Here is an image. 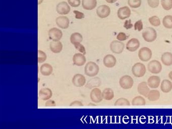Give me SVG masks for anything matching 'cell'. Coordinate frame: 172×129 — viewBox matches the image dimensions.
<instances>
[{
	"label": "cell",
	"mask_w": 172,
	"mask_h": 129,
	"mask_svg": "<svg viewBox=\"0 0 172 129\" xmlns=\"http://www.w3.org/2000/svg\"><path fill=\"white\" fill-rule=\"evenodd\" d=\"M119 84L121 88L124 89H129L132 87L134 81L131 76L129 75H125L120 78Z\"/></svg>",
	"instance_id": "obj_5"
},
{
	"label": "cell",
	"mask_w": 172,
	"mask_h": 129,
	"mask_svg": "<svg viewBox=\"0 0 172 129\" xmlns=\"http://www.w3.org/2000/svg\"><path fill=\"white\" fill-rule=\"evenodd\" d=\"M149 22L153 26L157 27L160 25V19L156 16H152L149 18Z\"/></svg>",
	"instance_id": "obj_33"
},
{
	"label": "cell",
	"mask_w": 172,
	"mask_h": 129,
	"mask_svg": "<svg viewBox=\"0 0 172 129\" xmlns=\"http://www.w3.org/2000/svg\"><path fill=\"white\" fill-rule=\"evenodd\" d=\"M160 79L157 76H152L147 80V84L152 88H157L160 84Z\"/></svg>",
	"instance_id": "obj_21"
},
{
	"label": "cell",
	"mask_w": 172,
	"mask_h": 129,
	"mask_svg": "<svg viewBox=\"0 0 172 129\" xmlns=\"http://www.w3.org/2000/svg\"><path fill=\"white\" fill-rule=\"evenodd\" d=\"M49 37L53 41H59L63 37L62 31L57 28H53L49 31Z\"/></svg>",
	"instance_id": "obj_10"
},
{
	"label": "cell",
	"mask_w": 172,
	"mask_h": 129,
	"mask_svg": "<svg viewBox=\"0 0 172 129\" xmlns=\"http://www.w3.org/2000/svg\"><path fill=\"white\" fill-rule=\"evenodd\" d=\"M161 61L164 65L170 66L172 64V54L170 52H166L162 54Z\"/></svg>",
	"instance_id": "obj_24"
},
{
	"label": "cell",
	"mask_w": 172,
	"mask_h": 129,
	"mask_svg": "<svg viewBox=\"0 0 172 129\" xmlns=\"http://www.w3.org/2000/svg\"><path fill=\"white\" fill-rule=\"evenodd\" d=\"M47 56L46 53L42 51H38V63H43L47 60Z\"/></svg>",
	"instance_id": "obj_35"
},
{
	"label": "cell",
	"mask_w": 172,
	"mask_h": 129,
	"mask_svg": "<svg viewBox=\"0 0 172 129\" xmlns=\"http://www.w3.org/2000/svg\"><path fill=\"white\" fill-rule=\"evenodd\" d=\"M56 105V103L55 101L53 100H49L45 103V106H55Z\"/></svg>",
	"instance_id": "obj_43"
},
{
	"label": "cell",
	"mask_w": 172,
	"mask_h": 129,
	"mask_svg": "<svg viewBox=\"0 0 172 129\" xmlns=\"http://www.w3.org/2000/svg\"><path fill=\"white\" fill-rule=\"evenodd\" d=\"M140 47V42L137 38H132L127 44L126 48L128 51L134 52Z\"/></svg>",
	"instance_id": "obj_16"
},
{
	"label": "cell",
	"mask_w": 172,
	"mask_h": 129,
	"mask_svg": "<svg viewBox=\"0 0 172 129\" xmlns=\"http://www.w3.org/2000/svg\"><path fill=\"white\" fill-rule=\"evenodd\" d=\"M161 5L165 10H170L172 8V0H161Z\"/></svg>",
	"instance_id": "obj_32"
},
{
	"label": "cell",
	"mask_w": 172,
	"mask_h": 129,
	"mask_svg": "<svg viewBox=\"0 0 172 129\" xmlns=\"http://www.w3.org/2000/svg\"><path fill=\"white\" fill-rule=\"evenodd\" d=\"M143 25L142 21L141 20L137 21V22H135V23L134 24L135 30L140 31L143 30Z\"/></svg>",
	"instance_id": "obj_36"
},
{
	"label": "cell",
	"mask_w": 172,
	"mask_h": 129,
	"mask_svg": "<svg viewBox=\"0 0 172 129\" xmlns=\"http://www.w3.org/2000/svg\"><path fill=\"white\" fill-rule=\"evenodd\" d=\"M39 96L43 100H47L52 97L53 93L49 88H41L39 91Z\"/></svg>",
	"instance_id": "obj_19"
},
{
	"label": "cell",
	"mask_w": 172,
	"mask_h": 129,
	"mask_svg": "<svg viewBox=\"0 0 172 129\" xmlns=\"http://www.w3.org/2000/svg\"><path fill=\"white\" fill-rule=\"evenodd\" d=\"M102 94L103 99L106 100H111L114 97V92L113 90L110 88H105L103 91Z\"/></svg>",
	"instance_id": "obj_28"
},
{
	"label": "cell",
	"mask_w": 172,
	"mask_h": 129,
	"mask_svg": "<svg viewBox=\"0 0 172 129\" xmlns=\"http://www.w3.org/2000/svg\"><path fill=\"white\" fill-rule=\"evenodd\" d=\"M70 7L69 5L65 2H62L59 3L56 7L57 12L61 15L68 14L70 11Z\"/></svg>",
	"instance_id": "obj_11"
},
{
	"label": "cell",
	"mask_w": 172,
	"mask_h": 129,
	"mask_svg": "<svg viewBox=\"0 0 172 129\" xmlns=\"http://www.w3.org/2000/svg\"><path fill=\"white\" fill-rule=\"evenodd\" d=\"M58 26L62 29H67L69 26V20L66 16H59L56 19Z\"/></svg>",
	"instance_id": "obj_17"
},
{
	"label": "cell",
	"mask_w": 172,
	"mask_h": 129,
	"mask_svg": "<svg viewBox=\"0 0 172 129\" xmlns=\"http://www.w3.org/2000/svg\"><path fill=\"white\" fill-rule=\"evenodd\" d=\"M133 26L132 23H131V19H129L128 20L125 21V23H124V27L126 28V30H130L131 28H132Z\"/></svg>",
	"instance_id": "obj_41"
},
{
	"label": "cell",
	"mask_w": 172,
	"mask_h": 129,
	"mask_svg": "<svg viewBox=\"0 0 172 129\" xmlns=\"http://www.w3.org/2000/svg\"><path fill=\"white\" fill-rule=\"evenodd\" d=\"M86 60L84 54L81 53L75 54L73 57V62L74 64L76 66H82L86 63Z\"/></svg>",
	"instance_id": "obj_13"
},
{
	"label": "cell",
	"mask_w": 172,
	"mask_h": 129,
	"mask_svg": "<svg viewBox=\"0 0 172 129\" xmlns=\"http://www.w3.org/2000/svg\"><path fill=\"white\" fill-rule=\"evenodd\" d=\"M147 69L149 72L152 74H157L160 73L162 71V64L158 61L153 60L150 61L147 65Z\"/></svg>",
	"instance_id": "obj_6"
},
{
	"label": "cell",
	"mask_w": 172,
	"mask_h": 129,
	"mask_svg": "<svg viewBox=\"0 0 172 129\" xmlns=\"http://www.w3.org/2000/svg\"><path fill=\"white\" fill-rule=\"evenodd\" d=\"M111 9L109 6L107 5H101L97 9V14L99 17L105 18L110 15Z\"/></svg>",
	"instance_id": "obj_12"
},
{
	"label": "cell",
	"mask_w": 172,
	"mask_h": 129,
	"mask_svg": "<svg viewBox=\"0 0 172 129\" xmlns=\"http://www.w3.org/2000/svg\"><path fill=\"white\" fill-rule=\"evenodd\" d=\"M169 77L172 81V71L170 72V73L169 74Z\"/></svg>",
	"instance_id": "obj_46"
},
{
	"label": "cell",
	"mask_w": 172,
	"mask_h": 129,
	"mask_svg": "<svg viewBox=\"0 0 172 129\" xmlns=\"http://www.w3.org/2000/svg\"><path fill=\"white\" fill-rule=\"evenodd\" d=\"M103 63L105 67L111 68L114 67L116 65L117 60L113 55L107 54L104 58Z\"/></svg>",
	"instance_id": "obj_14"
},
{
	"label": "cell",
	"mask_w": 172,
	"mask_h": 129,
	"mask_svg": "<svg viewBox=\"0 0 172 129\" xmlns=\"http://www.w3.org/2000/svg\"><path fill=\"white\" fill-rule=\"evenodd\" d=\"M73 12L75 14L76 19H81L84 18V14L82 12H79L78 11H74Z\"/></svg>",
	"instance_id": "obj_42"
},
{
	"label": "cell",
	"mask_w": 172,
	"mask_h": 129,
	"mask_svg": "<svg viewBox=\"0 0 172 129\" xmlns=\"http://www.w3.org/2000/svg\"><path fill=\"white\" fill-rule=\"evenodd\" d=\"M90 97L91 101L94 103H100L103 99L102 91L99 88H93L91 90Z\"/></svg>",
	"instance_id": "obj_8"
},
{
	"label": "cell",
	"mask_w": 172,
	"mask_h": 129,
	"mask_svg": "<svg viewBox=\"0 0 172 129\" xmlns=\"http://www.w3.org/2000/svg\"><path fill=\"white\" fill-rule=\"evenodd\" d=\"M125 44L121 41L114 40L111 43L110 49L111 51L116 54H120L123 51Z\"/></svg>",
	"instance_id": "obj_7"
},
{
	"label": "cell",
	"mask_w": 172,
	"mask_h": 129,
	"mask_svg": "<svg viewBox=\"0 0 172 129\" xmlns=\"http://www.w3.org/2000/svg\"><path fill=\"white\" fill-rule=\"evenodd\" d=\"M128 4L130 7L138 8L141 5V0H128Z\"/></svg>",
	"instance_id": "obj_34"
},
{
	"label": "cell",
	"mask_w": 172,
	"mask_h": 129,
	"mask_svg": "<svg viewBox=\"0 0 172 129\" xmlns=\"http://www.w3.org/2000/svg\"><path fill=\"white\" fill-rule=\"evenodd\" d=\"M117 15L121 20H124L129 18L131 15V10L128 7H123L118 10Z\"/></svg>",
	"instance_id": "obj_15"
},
{
	"label": "cell",
	"mask_w": 172,
	"mask_h": 129,
	"mask_svg": "<svg viewBox=\"0 0 172 129\" xmlns=\"http://www.w3.org/2000/svg\"><path fill=\"white\" fill-rule=\"evenodd\" d=\"M82 103L79 101H74L71 103L70 106H83Z\"/></svg>",
	"instance_id": "obj_44"
},
{
	"label": "cell",
	"mask_w": 172,
	"mask_h": 129,
	"mask_svg": "<svg viewBox=\"0 0 172 129\" xmlns=\"http://www.w3.org/2000/svg\"><path fill=\"white\" fill-rule=\"evenodd\" d=\"M147 83L146 82H142L138 84L137 87V91L138 92L141 96L147 97V95L149 94L150 89L147 85Z\"/></svg>",
	"instance_id": "obj_18"
},
{
	"label": "cell",
	"mask_w": 172,
	"mask_h": 129,
	"mask_svg": "<svg viewBox=\"0 0 172 129\" xmlns=\"http://www.w3.org/2000/svg\"><path fill=\"white\" fill-rule=\"evenodd\" d=\"M152 54V51L147 47H142L138 51V57L142 62H147L150 60Z\"/></svg>",
	"instance_id": "obj_4"
},
{
	"label": "cell",
	"mask_w": 172,
	"mask_h": 129,
	"mask_svg": "<svg viewBox=\"0 0 172 129\" xmlns=\"http://www.w3.org/2000/svg\"><path fill=\"white\" fill-rule=\"evenodd\" d=\"M50 48L51 51L54 54L60 53L63 50V44L60 41H52L50 44Z\"/></svg>",
	"instance_id": "obj_20"
},
{
	"label": "cell",
	"mask_w": 172,
	"mask_h": 129,
	"mask_svg": "<svg viewBox=\"0 0 172 129\" xmlns=\"http://www.w3.org/2000/svg\"><path fill=\"white\" fill-rule=\"evenodd\" d=\"M106 1L107 3H110V4H113L117 1V0H106Z\"/></svg>",
	"instance_id": "obj_45"
},
{
	"label": "cell",
	"mask_w": 172,
	"mask_h": 129,
	"mask_svg": "<svg viewBox=\"0 0 172 129\" xmlns=\"http://www.w3.org/2000/svg\"><path fill=\"white\" fill-rule=\"evenodd\" d=\"M160 92L157 90H152L149 92L147 98L150 101H156L160 97Z\"/></svg>",
	"instance_id": "obj_27"
},
{
	"label": "cell",
	"mask_w": 172,
	"mask_h": 129,
	"mask_svg": "<svg viewBox=\"0 0 172 129\" xmlns=\"http://www.w3.org/2000/svg\"><path fill=\"white\" fill-rule=\"evenodd\" d=\"M74 47H75L76 49L78 50V51H79L80 53H82L83 54H86V49L83 45L80 44H78L74 45Z\"/></svg>",
	"instance_id": "obj_40"
},
{
	"label": "cell",
	"mask_w": 172,
	"mask_h": 129,
	"mask_svg": "<svg viewBox=\"0 0 172 129\" xmlns=\"http://www.w3.org/2000/svg\"><path fill=\"white\" fill-rule=\"evenodd\" d=\"M72 83L75 86L81 87L85 85L86 83V77L80 74H77L72 78Z\"/></svg>",
	"instance_id": "obj_9"
},
{
	"label": "cell",
	"mask_w": 172,
	"mask_h": 129,
	"mask_svg": "<svg viewBox=\"0 0 172 129\" xmlns=\"http://www.w3.org/2000/svg\"><path fill=\"white\" fill-rule=\"evenodd\" d=\"M163 23L165 28L168 29L172 28V16L171 15H167L163 18Z\"/></svg>",
	"instance_id": "obj_30"
},
{
	"label": "cell",
	"mask_w": 172,
	"mask_h": 129,
	"mask_svg": "<svg viewBox=\"0 0 172 129\" xmlns=\"http://www.w3.org/2000/svg\"><path fill=\"white\" fill-rule=\"evenodd\" d=\"M97 0H82V5L83 8L87 10H91L97 6Z\"/></svg>",
	"instance_id": "obj_23"
},
{
	"label": "cell",
	"mask_w": 172,
	"mask_h": 129,
	"mask_svg": "<svg viewBox=\"0 0 172 129\" xmlns=\"http://www.w3.org/2000/svg\"><path fill=\"white\" fill-rule=\"evenodd\" d=\"M142 35L145 41L147 43H152L156 39L157 33L154 28L149 27L145 29Z\"/></svg>",
	"instance_id": "obj_2"
},
{
	"label": "cell",
	"mask_w": 172,
	"mask_h": 129,
	"mask_svg": "<svg viewBox=\"0 0 172 129\" xmlns=\"http://www.w3.org/2000/svg\"><path fill=\"white\" fill-rule=\"evenodd\" d=\"M160 89L163 92H169L172 89V82L168 80H163L161 83Z\"/></svg>",
	"instance_id": "obj_25"
},
{
	"label": "cell",
	"mask_w": 172,
	"mask_h": 129,
	"mask_svg": "<svg viewBox=\"0 0 172 129\" xmlns=\"http://www.w3.org/2000/svg\"><path fill=\"white\" fill-rule=\"evenodd\" d=\"M100 68L96 63L89 62L86 64L84 68V73L87 76H96L99 73Z\"/></svg>",
	"instance_id": "obj_1"
},
{
	"label": "cell",
	"mask_w": 172,
	"mask_h": 129,
	"mask_svg": "<svg viewBox=\"0 0 172 129\" xmlns=\"http://www.w3.org/2000/svg\"><path fill=\"white\" fill-rule=\"evenodd\" d=\"M53 71V67L49 64L46 63L42 64L40 68V73L45 76H48L51 75Z\"/></svg>",
	"instance_id": "obj_22"
},
{
	"label": "cell",
	"mask_w": 172,
	"mask_h": 129,
	"mask_svg": "<svg viewBox=\"0 0 172 129\" xmlns=\"http://www.w3.org/2000/svg\"><path fill=\"white\" fill-rule=\"evenodd\" d=\"M68 2L72 7H77L80 5V0H68Z\"/></svg>",
	"instance_id": "obj_39"
},
{
	"label": "cell",
	"mask_w": 172,
	"mask_h": 129,
	"mask_svg": "<svg viewBox=\"0 0 172 129\" xmlns=\"http://www.w3.org/2000/svg\"><path fill=\"white\" fill-rule=\"evenodd\" d=\"M129 38V37L124 33V32H120L117 36V39L119 41H125Z\"/></svg>",
	"instance_id": "obj_38"
},
{
	"label": "cell",
	"mask_w": 172,
	"mask_h": 129,
	"mask_svg": "<svg viewBox=\"0 0 172 129\" xmlns=\"http://www.w3.org/2000/svg\"><path fill=\"white\" fill-rule=\"evenodd\" d=\"M146 104V100L141 96H138L134 97L132 101V104L133 106H145Z\"/></svg>",
	"instance_id": "obj_29"
},
{
	"label": "cell",
	"mask_w": 172,
	"mask_h": 129,
	"mask_svg": "<svg viewBox=\"0 0 172 129\" xmlns=\"http://www.w3.org/2000/svg\"><path fill=\"white\" fill-rule=\"evenodd\" d=\"M147 3L150 7L155 8L159 6L160 0H147Z\"/></svg>",
	"instance_id": "obj_37"
},
{
	"label": "cell",
	"mask_w": 172,
	"mask_h": 129,
	"mask_svg": "<svg viewBox=\"0 0 172 129\" xmlns=\"http://www.w3.org/2000/svg\"><path fill=\"white\" fill-rule=\"evenodd\" d=\"M146 69L143 64L137 63L134 64L132 68V72L134 76L140 78L146 74Z\"/></svg>",
	"instance_id": "obj_3"
},
{
	"label": "cell",
	"mask_w": 172,
	"mask_h": 129,
	"mask_svg": "<svg viewBox=\"0 0 172 129\" xmlns=\"http://www.w3.org/2000/svg\"><path fill=\"white\" fill-rule=\"evenodd\" d=\"M83 40L82 35L78 32H75L72 34L70 37V41L74 46L75 44H80Z\"/></svg>",
	"instance_id": "obj_26"
},
{
	"label": "cell",
	"mask_w": 172,
	"mask_h": 129,
	"mask_svg": "<svg viewBox=\"0 0 172 129\" xmlns=\"http://www.w3.org/2000/svg\"><path fill=\"white\" fill-rule=\"evenodd\" d=\"M115 106H130V103L127 99L125 98H120L115 102Z\"/></svg>",
	"instance_id": "obj_31"
}]
</instances>
